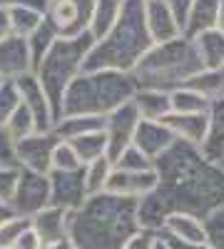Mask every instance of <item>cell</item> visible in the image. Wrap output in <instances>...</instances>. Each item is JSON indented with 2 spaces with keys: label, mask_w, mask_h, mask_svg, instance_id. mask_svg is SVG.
Returning <instances> with one entry per match:
<instances>
[{
  "label": "cell",
  "mask_w": 224,
  "mask_h": 249,
  "mask_svg": "<svg viewBox=\"0 0 224 249\" xmlns=\"http://www.w3.org/2000/svg\"><path fill=\"white\" fill-rule=\"evenodd\" d=\"M60 35L55 33V28L45 20V15H43V23L37 25V30L28 37V50H30V62H33V70L40 65V60H43L48 53H50V48L55 45V40H57Z\"/></svg>",
  "instance_id": "obj_29"
},
{
  "label": "cell",
  "mask_w": 224,
  "mask_h": 249,
  "mask_svg": "<svg viewBox=\"0 0 224 249\" xmlns=\"http://www.w3.org/2000/svg\"><path fill=\"white\" fill-rule=\"evenodd\" d=\"M185 88L199 92L207 102H217V100H224V68L219 70H202L197 72Z\"/></svg>",
  "instance_id": "obj_26"
},
{
  "label": "cell",
  "mask_w": 224,
  "mask_h": 249,
  "mask_svg": "<svg viewBox=\"0 0 224 249\" xmlns=\"http://www.w3.org/2000/svg\"><path fill=\"white\" fill-rule=\"evenodd\" d=\"M159 122L174 135V140L194 144V147H199L202 140H205V132H207V115H174V112H170Z\"/></svg>",
  "instance_id": "obj_20"
},
{
  "label": "cell",
  "mask_w": 224,
  "mask_h": 249,
  "mask_svg": "<svg viewBox=\"0 0 224 249\" xmlns=\"http://www.w3.org/2000/svg\"><path fill=\"white\" fill-rule=\"evenodd\" d=\"M170 107L174 115H207L209 102L190 88H179L170 92Z\"/></svg>",
  "instance_id": "obj_28"
},
{
  "label": "cell",
  "mask_w": 224,
  "mask_h": 249,
  "mask_svg": "<svg viewBox=\"0 0 224 249\" xmlns=\"http://www.w3.org/2000/svg\"><path fill=\"white\" fill-rule=\"evenodd\" d=\"M95 0H48L45 20L60 37H80L90 30Z\"/></svg>",
  "instance_id": "obj_7"
},
{
  "label": "cell",
  "mask_w": 224,
  "mask_h": 249,
  "mask_svg": "<svg viewBox=\"0 0 224 249\" xmlns=\"http://www.w3.org/2000/svg\"><path fill=\"white\" fill-rule=\"evenodd\" d=\"M152 45L155 43L145 25V0H125L110 33L90 48L83 62V72H132Z\"/></svg>",
  "instance_id": "obj_3"
},
{
  "label": "cell",
  "mask_w": 224,
  "mask_h": 249,
  "mask_svg": "<svg viewBox=\"0 0 224 249\" xmlns=\"http://www.w3.org/2000/svg\"><path fill=\"white\" fill-rule=\"evenodd\" d=\"M20 107V95H17V88L15 82H3L0 85V127L10 120V115Z\"/></svg>",
  "instance_id": "obj_37"
},
{
  "label": "cell",
  "mask_w": 224,
  "mask_h": 249,
  "mask_svg": "<svg viewBox=\"0 0 224 249\" xmlns=\"http://www.w3.org/2000/svg\"><path fill=\"white\" fill-rule=\"evenodd\" d=\"M137 230V199L100 192L70 212L68 239L75 249H122Z\"/></svg>",
  "instance_id": "obj_2"
},
{
  "label": "cell",
  "mask_w": 224,
  "mask_h": 249,
  "mask_svg": "<svg viewBox=\"0 0 224 249\" xmlns=\"http://www.w3.org/2000/svg\"><path fill=\"white\" fill-rule=\"evenodd\" d=\"M13 30H10V18H8V10H0V43L5 37H10Z\"/></svg>",
  "instance_id": "obj_43"
},
{
  "label": "cell",
  "mask_w": 224,
  "mask_h": 249,
  "mask_svg": "<svg viewBox=\"0 0 224 249\" xmlns=\"http://www.w3.org/2000/svg\"><path fill=\"white\" fill-rule=\"evenodd\" d=\"M33 72V62H30V50H28V40L23 37H5L0 43V77L15 82L17 77H23Z\"/></svg>",
  "instance_id": "obj_13"
},
{
  "label": "cell",
  "mask_w": 224,
  "mask_h": 249,
  "mask_svg": "<svg viewBox=\"0 0 224 249\" xmlns=\"http://www.w3.org/2000/svg\"><path fill=\"white\" fill-rule=\"evenodd\" d=\"M77 170H83V162L77 160L70 142L60 140L52 150V170L50 172H77Z\"/></svg>",
  "instance_id": "obj_34"
},
{
  "label": "cell",
  "mask_w": 224,
  "mask_h": 249,
  "mask_svg": "<svg viewBox=\"0 0 224 249\" xmlns=\"http://www.w3.org/2000/svg\"><path fill=\"white\" fill-rule=\"evenodd\" d=\"M137 85L130 72L115 70H97V72H80L60 102V117L72 115H100L107 117L112 110L132 100Z\"/></svg>",
  "instance_id": "obj_5"
},
{
  "label": "cell",
  "mask_w": 224,
  "mask_h": 249,
  "mask_svg": "<svg viewBox=\"0 0 224 249\" xmlns=\"http://www.w3.org/2000/svg\"><path fill=\"white\" fill-rule=\"evenodd\" d=\"M30 227L33 232L37 234V239L43 242V247H50V244H57L68 239V227H70V212L60 210V207H45L43 212H37L33 219H30Z\"/></svg>",
  "instance_id": "obj_16"
},
{
  "label": "cell",
  "mask_w": 224,
  "mask_h": 249,
  "mask_svg": "<svg viewBox=\"0 0 224 249\" xmlns=\"http://www.w3.org/2000/svg\"><path fill=\"white\" fill-rule=\"evenodd\" d=\"M157 239H159V232L155 230H139L125 242V247L122 249H155L157 247Z\"/></svg>",
  "instance_id": "obj_38"
},
{
  "label": "cell",
  "mask_w": 224,
  "mask_h": 249,
  "mask_svg": "<svg viewBox=\"0 0 224 249\" xmlns=\"http://www.w3.org/2000/svg\"><path fill=\"white\" fill-rule=\"evenodd\" d=\"M172 142H174V135L162 122H152V120H139L135 137H132V144L152 162L167 147H172Z\"/></svg>",
  "instance_id": "obj_17"
},
{
  "label": "cell",
  "mask_w": 224,
  "mask_h": 249,
  "mask_svg": "<svg viewBox=\"0 0 224 249\" xmlns=\"http://www.w3.org/2000/svg\"><path fill=\"white\" fill-rule=\"evenodd\" d=\"M10 212L17 217L33 219L37 212H43L45 207H50V179L48 175H37L28 170H17V182L15 192L10 199Z\"/></svg>",
  "instance_id": "obj_8"
},
{
  "label": "cell",
  "mask_w": 224,
  "mask_h": 249,
  "mask_svg": "<svg viewBox=\"0 0 224 249\" xmlns=\"http://www.w3.org/2000/svg\"><path fill=\"white\" fill-rule=\"evenodd\" d=\"M3 82H5V80H3V77H0V85H3Z\"/></svg>",
  "instance_id": "obj_49"
},
{
  "label": "cell",
  "mask_w": 224,
  "mask_h": 249,
  "mask_svg": "<svg viewBox=\"0 0 224 249\" xmlns=\"http://www.w3.org/2000/svg\"><path fill=\"white\" fill-rule=\"evenodd\" d=\"M217 30L224 35V0L219 3V13H217Z\"/></svg>",
  "instance_id": "obj_44"
},
{
  "label": "cell",
  "mask_w": 224,
  "mask_h": 249,
  "mask_svg": "<svg viewBox=\"0 0 224 249\" xmlns=\"http://www.w3.org/2000/svg\"><path fill=\"white\" fill-rule=\"evenodd\" d=\"M202 70L205 68H202L194 43L187 35H179L170 43L152 45L130 75L137 90H159L170 95L179 88H185Z\"/></svg>",
  "instance_id": "obj_4"
},
{
  "label": "cell",
  "mask_w": 224,
  "mask_h": 249,
  "mask_svg": "<svg viewBox=\"0 0 224 249\" xmlns=\"http://www.w3.org/2000/svg\"><path fill=\"white\" fill-rule=\"evenodd\" d=\"M13 249H43V242L37 239V234L33 232V227H28V230L15 239Z\"/></svg>",
  "instance_id": "obj_42"
},
{
  "label": "cell",
  "mask_w": 224,
  "mask_h": 249,
  "mask_svg": "<svg viewBox=\"0 0 224 249\" xmlns=\"http://www.w3.org/2000/svg\"><path fill=\"white\" fill-rule=\"evenodd\" d=\"M110 172H112V162L110 157H100L90 164H85L83 167V177H85V190H87V197L92 195H100V192H105V184L110 179Z\"/></svg>",
  "instance_id": "obj_30"
},
{
  "label": "cell",
  "mask_w": 224,
  "mask_h": 249,
  "mask_svg": "<svg viewBox=\"0 0 224 249\" xmlns=\"http://www.w3.org/2000/svg\"><path fill=\"white\" fill-rule=\"evenodd\" d=\"M139 124V115L132 105V100L120 105L117 110H112L107 117H105V137H107V157L110 162L132 144V137H135V130Z\"/></svg>",
  "instance_id": "obj_11"
},
{
  "label": "cell",
  "mask_w": 224,
  "mask_h": 249,
  "mask_svg": "<svg viewBox=\"0 0 224 249\" xmlns=\"http://www.w3.org/2000/svg\"><path fill=\"white\" fill-rule=\"evenodd\" d=\"M28 227H30V219H28V217L10 214L3 224H0V249H13L15 239L23 234Z\"/></svg>",
  "instance_id": "obj_36"
},
{
  "label": "cell",
  "mask_w": 224,
  "mask_h": 249,
  "mask_svg": "<svg viewBox=\"0 0 224 249\" xmlns=\"http://www.w3.org/2000/svg\"><path fill=\"white\" fill-rule=\"evenodd\" d=\"M3 127H5V132L10 135L13 142H20V140H25V137L35 135V122H33L30 112H28L23 105H20V107L10 115V120L3 124Z\"/></svg>",
  "instance_id": "obj_33"
},
{
  "label": "cell",
  "mask_w": 224,
  "mask_h": 249,
  "mask_svg": "<svg viewBox=\"0 0 224 249\" xmlns=\"http://www.w3.org/2000/svg\"><path fill=\"white\" fill-rule=\"evenodd\" d=\"M112 170H122V172H147L155 170V164L150 157L142 155L135 144H130L127 150H122L115 160H112Z\"/></svg>",
  "instance_id": "obj_32"
},
{
  "label": "cell",
  "mask_w": 224,
  "mask_h": 249,
  "mask_svg": "<svg viewBox=\"0 0 224 249\" xmlns=\"http://www.w3.org/2000/svg\"><path fill=\"white\" fill-rule=\"evenodd\" d=\"M43 249H75L70 239H63V242H57V244H50V247H43Z\"/></svg>",
  "instance_id": "obj_45"
},
{
  "label": "cell",
  "mask_w": 224,
  "mask_h": 249,
  "mask_svg": "<svg viewBox=\"0 0 224 249\" xmlns=\"http://www.w3.org/2000/svg\"><path fill=\"white\" fill-rule=\"evenodd\" d=\"M13 212H10V207H5V204H0V224H3L8 217H10Z\"/></svg>",
  "instance_id": "obj_46"
},
{
  "label": "cell",
  "mask_w": 224,
  "mask_h": 249,
  "mask_svg": "<svg viewBox=\"0 0 224 249\" xmlns=\"http://www.w3.org/2000/svg\"><path fill=\"white\" fill-rule=\"evenodd\" d=\"M92 45H95V40H92L90 33L80 35V37H57L55 45L50 48V53L40 60V65L33 70V75L40 82V88L45 90V95L50 100L55 122L60 120V102H63V95L70 88V82L83 72V62H85Z\"/></svg>",
  "instance_id": "obj_6"
},
{
  "label": "cell",
  "mask_w": 224,
  "mask_h": 249,
  "mask_svg": "<svg viewBox=\"0 0 224 249\" xmlns=\"http://www.w3.org/2000/svg\"><path fill=\"white\" fill-rule=\"evenodd\" d=\"M157 187L137 199V222L142 230L159 232L172 212H187L199 219L224 210V170L199 155L194 144L174 140L155 162Z\"/></svg>",
  "instance_id": "obj_1"
},
{
  "label": "cell",
  "mask_w": 224,
  "mask_h": 249,
  "mask_svg": "<svg viewBox=\"0 0 224 249\" xmlns=\"http://www.w3.org/2000/svg\"><path fill=\"white\" fill-rule=\"evenodd\" d=\"M70 144H72L77 160L83 162V167L107 155V137H105V130H103V132H90V135H83V137H75V140H70Z\"/></svg>",
  "instance_id": "obj_27"
},
{
  "label": "cell",
  "mask_w": 224,
  "mask_h": 249,
  "mask_svg": "<svg viewBox=\"0 0 224 249\" xmlns=\"http://www.w3.org/2000/svg\"><path fill=\"white\" fill-rule=\"evenodd\" d=\"M17 182V170L15 167H0V204H10L13 192Z\"/></svg>",
  "instance_id": "obj_39"
},
{
  "label": "cell",
  "mask_w": 224,
  "mask_h": 249,
  "mask_svg": "<svg viewBox=\"0 0 224 249\" xmlns=\"http://www.w3.org/2000/svg\"><path fill=\"white\" fill-rule=\"evenodd\" d=\"M155 249H170V247H167L165 242H162V239H157V247H155Z\"/></svg>",
  "instance_id": "obj_47"
},
{
  "label": "cell",
  "mask_w": 224,
  "mask_h": 249,
  "mask_svg": "<svg viewBox=\"0 0 224 249\" xmlns=\"http://www.w3.org/2000/svg\"><path fill=\"white\" fill-rule=\"evenodd\" d=\"M0 167H15V142L10 140V135L5 132V127H0Z\"/></svg>",
  "instance_id": "obj_40"
},
{
  "label": "cell",
  "mask_w": 224,
  "mask_h": 249,
  "mask_svg": "<svg viewBox=\"0 0 224 249\" xmlns=\"http://www.w3.org/2000/svg\"><path fill=\"white\" fill-rule=\"evenodd\" d=\"M15 88L20 95V105L30 112V117L35 122V132H52V124H55L52 107H50V100H48L45 90L40 88L37 77L33 72H28V75L15 80Z\"/></svg>",
  "instance_id": "obj_10"
},
{
  "label": "cell",
  "mask_w": 224,
  "mask_h": 249,
  "mask_svg": "<svg viewBox=\"0 0 224 249\" xmlns=\"http://www.w3.org/2000/svg\"><path fill=\"white\" fill-rule=\"evenodd\" d=\"M192 43L197 48V55H199L205 70L224 68V35L217 28L207 30V33H199L197 37H192Z\"/></svg>",
  "instance_id": "obj_23"
},
{
  "label": "cell",
  "mask_w": 224,
  "mask_h": 249,
  "mask_svg": "<svg viewBox=\"0 0 224 249\" xmlns=\"http://www.w3.org/2000/svg\"><path fill=\"white\" fill-rule=\"evenodd\" d=\"M50 204L65 212H75L87 199L83 170L77 172H50Z\"/></svg>",
  "instance_id": "obj_12"
},
{
  "label": "cell",
  "mask_w": 224,
  "mask_h": 249,
  "mask_svg": "<svg viewBox=\"0 0 224 249\" xmlns=\"http://www.w3.org/2000/svg\"><path fill=\"white\" fill-rule=\"evenodd\" d=\"M205 224V242L209 249H224V210H217L202 219Z\"/></svg>",
  "instance_id": "obj_35"
},
{
  "label": "cell",
  "mask_w": 224,
  "mask_h": 249,
  "mask_svg": "<svg viewBox=\"0 0 224 249\" xmlns=\"http://www.w3.org/2000/svg\"><path fill=\"white\" fill-rule=\"evenodd\" d=\"M60 140L52 132H35L25 140L15 142V162L17 170H28L37 175H50L52 170V150Z\"/></svg>",
  "instance_id": "obj_9"
},
{
  "label": "cell",
  "mask_w": 224,
  "mask_h": 249,
  "mask_svg": "<svg viewBox=\"0 0 224 249\" xmlns=\"http://www.w3.org/2000/svg\"><path fill=\"white\" fill-rule=\"evenodd\" d=\"M8 18H10L13 35L23 37V40H28L37 30V25L43 23V13H37L33 8H13V10H8Z\"/></svg>",
  "instance_id": "obj_31"
},
{
  "label": "cell",
  "mask_w": 224,
  "mask_h": 249,
  "mask_svg": "<svg viewBox=\"0 0 224 249\" xmlns=\"http://www.w3.org/2000/svg\"><path fill=\"white\" fill-rule=\"evenodd\" d=\"M132 105H135L139 120H152V122H159L162 117H167L172 112L170 95L159 92V90H137L132 95Z\"/></svg>",
  "instance_id": "obj_24"
},
{
  "label": "cell",
  "mask_w": 224,
  "mask_h": 249,
  "mask_svg": "<svg viewBox=\"0 0 224 249\" xmlns=\"http://www.w3.org/2000/svg\"><path fill=\"white\" fill-rule=\"evenodd\" d=\"M145 25H147L150 40L155 45L170 43V40L182 35L177 20L165 0H145Z\"/></svg>",
  "instance_id": "obj_15"
},
{
  "label": "cell",
  "mask_w": 224,
  "mask_h": 249,
  "mask_svg": "<svg viewBox=\"0 0 224 249\" xmlns=\"http://www.w3.org/2000/svg\"><path fill=\"white\" fill-rule=\"evenodd\" d=\"M122 3L125 0H95V10H92V23H90V35L92 40L97 43V40H103L110 28L115 25V20L122 10Z\"/></svg>",
  "instance_id": "obj_25"
},
{
  "label": "cell",
  "mask_w": 224,
  "mask_h": 249,
  "mask_svg": "<svg viewBox=\"0 0 224 249\" xmlns=\"http://www.w3.org/2000/svg\"><path fill=\"white\" fill-rule=\"evenodd\" d=\"M219 167H222V170H224V160H222V162H219Z\"/></svg>",
  "instance_id": "obj_48"
},
{
  "label": "cell",
  "mask_w": 224,
  "mask_h": 249,
  "mask_svg": "<svg viewBox=\"0 0 224 249\" xmlns=\"http://www.w3.org/2000/svg\"><path fill=\"white\" fill-rule=\"evenodd\" d=\"M162 234H167L179 242H190V244H207L205 242V224L199 217L187 214V212H172L165 217L159 227Z\"/></svg>",
  "instance_id": "obj_19"
},
{
  "label": "cell",
  "mask_w": 224,
  "mask_h": 249,
  "mask_svg": "<svg viewBox=\"0 0 224 249\" xmlns=\"http://www.w3.org/2000/svg\"><path fill=\"white\" fill-rule=\"evenodd\" d=\"M157 187V175L155 170L147 172H122L112 170L110 179L105 184V192L117 195V197H130V199H142Z\"/></svg>",
  "instance_id": "obj_14"
},
{
  "label": "cell",
  "mask_w": 224,
  "mask_h": 249,
  "mask_svg": "<svg viewBox=\"0 0 224 249\" xmlns=\"http://www.w3.org/2000/svg\"><path fill=\"white\" fill-rule=\"evenodd\" d=\"M219 3H222V0H192L182 35H187V37L192 40V37H197L199 33L214 30V28H217Z\"/></svg>",
  "instance_id": "obj_21"
},
{
  "label": "cell",
  "mask_w": 224,
  "mask_h": 249,
  "mask_svg": "<svg viewBox=\"0 0 224 249\" xmlns=\"http://www.w3.org/2000/svg\"><path fill=\"white\" fill-rule=\"evenodd\" d=\"M105 130V117L100 115H72V117H60L52 127V135L57 140H75V137H83L90 132H103Z\"/></svg>",
  "instance_id": "obj_22"
},
{
  "label": "cell",
  "mask_w": 224,
  "mask_h": 249,
  "mask_svg": "<svg viewBox=\"0 0 224 249\" xmlns=\"http://www.w3.org/2000/svg\"><path fill=\"white\" fill-rule=\"evenodd\" d=\"M199 155L219 164L224 160V100L209 102V110H207V132L205 140L199 144Z\"/></svg>",
  "instance_id": "obj_18"
},
{
  "label": "cell",
  "mask_w": 224,
  "mask_h": 249,
  "mask_svg": "<svg viewBox=\"0 0 224 249\" xmlns=\"http://www.w3.org/2000/svg\"><path fill=\"white\" fill-rule=\"evenodd\" d=\"M48 0H0V10H13V8H33L37 13H45Z\"/></svg>",
  "instance_id": "obj_41"
}]
</instances>
